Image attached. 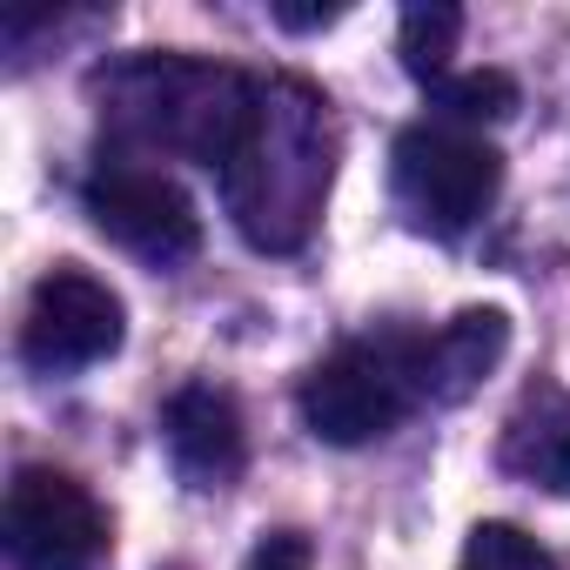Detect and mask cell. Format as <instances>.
Masks as SVG:
<instances>
[{
	"mask_svg": "<svg viewBox=\"0 0 570 570\" xmlns=\"http://www.w3.org/2000/svg\"><path fill=\"white\" fill-rule=\"evenodd\" d=\"M248 88L242 75L228 68H202V61H128L101 81V101H108V121L115 135L141 141V148H181V155H202L208 168H222L242 115H248Z\"/></svg>",
	"mask_w": 570,
	"mask_h": 570,
	"instance_id": "2",
	"label": "cell"
},
{
	"mask_svg": "<svg viewBox=\"0 0 570 570\" xmlns=\"http://www.w3.org/2000/svg\"><path fill=\"white\" fill-rule=\"evenodd\" d=\"M303 423L336 443H376L390 436L416 403H423V336L416 330H383V336H356L336 356H323L303 376Z\"/></svg>",
	"mask_w": 570,
	"mask_h": 570,
	"instance_id": "3",
	"label": "cell"
},
{
	"mask_svg": "<svg viewBox=\"0 0 570 570\" xmlns=\"http://www.w3.org/2000/svg\"><path fill=\"white\" fill-rule=\"evenodd\" d=\"M8 557L14 570H101L108 563V517L81 476L28 463L8 483Z\"/></svg>",
	"mask_w": 570,
	"mask_h": 570,
	"instance_id": "5",
	"label": "cell"
},
{
	"mask_svg": "<svg viewBox=\"0 0 570 570\" xmlns=\"http://www.w3.org/2000/svg\"><path fill=\"white\" fill-rule=\"evenodd\" d=\"M81 202H88V222H95L108 242H121L128 255H141V262H155V268L188 262V255L202 248V215H195L188 188L168 181L161 168L128 161V155L101 161V168L88 175Z\"/></svg>",
	"mask_w": 570,
	"mask_h": 570,
	"instance_id": "6",
	"label": "cell"
},
{
	"mask_svg": "<svg viewBox=\"0 0 570 570\" xmlns=\"http://www.w3.org/2000/svg\"><path fill=\"white\" fill-rule=\"evenodd\" d=\"M456 570H563V557L550 543H537L530 530H517V523H476Z\"/></svg>",
	"mask_w": 570,
	"mask_h": 570,
	"instance_id": "13",
	"label": "cell"
},
{
	"mask_svg": "<svg viewBox=\"0 0 570 570\" xmlns=\"http://www.w3.org/2000/svg\"><path fill=\"white\" fill-rule=\"evenodd\" d=\"M456 35H463V14L450 8V0H416V8H403V68L416 81H443L450 75V55H456Z\"/></svg>",
	"mask_w": 570,
	"mask_h": 570,
	"instance_id": "11",
	"label": "cell"
},
{
	"mask_svg": "<svg viewBox=\"0 0 570 570\" xmlns=\"http://www.w3.org/2000/svg\"><path fill=\"white\" fill-rule=\"evenodd\" d=\"M510 350L503 309H463L436 336H423V403H463Z\"/></svg>",
	"mask_w": 570,
	"mask_h": 570,
	"instance_id": "9",
	"label": "cell"
},
{
	"mask_svg": "<svg viewBox=\"0 0 570 570\" xmlns=\"http://www.w3.org/2000/svg\"><path fill=\"white\" fill-rule=\"evenodd\" d=\"M503 470L550 497H570V390H523V403L503 423Z\"/></svg>",
	"mask_w": 570,
	"mask_h": 570,
	"instance_id": "10",
	"label": "cell"
},
{
	"mask_svg": "<svg viewBox=\"0 0 570 570\" xmlns=\"http://www.w3.org/2000/svg\"><path fill=\"white\" fill-rule=\"evenodd\" d=\"M336 175L330 101L303 81H255L248 115L222 155L228 215L255 248H303Z\"/></svg>",
	"mask_w": 570,
	"mask_h": 570,
	"instance_id": "1",
	"label": "cell"
},
{
	"mask_svg": "<svg viewBox=\"0 0 570 570\" xmlns=\"http://www.w3.org/2000/svg\"><path fill=\"white\" fill-rule=\"evenodd\" d=\"M430 101L450 121H510L517 115V81L503 68H450L443 81H430Z\"/></svg>",
	"mask_w": 570,
	"mask_h": 570,
	"instance_id": "12",
	"label": "cell"
},
{
	"mask_svg": "<svg viewBox=\"0 0 570 570\" xmlns=\"http://www.w3.org/2000/svg\"><path fill=\"white\" fill-rule=\"evenodd\" d=\"M248 570H309V537L303 530H268L248 557Z\"/></svg>",
	"mask_w": 570,
	"mask_h": 570,
	"instance_id": "14",
	"label": "cell"
},
{
	"mask_svg": "<svg viewBox=\"0 0 570 570\" xmlns=\"http://www.w3.org/2000/svg\"><path fill=\"white\" fill-rule=\"evenodd\" d=\"M161 436H168L175 470H181L188 483H202V490H222V483L242 470V456H248L242 410H235V396L215 390V383H181V390L168 396V410H161Z\"/></svg>",
	"mask_w": 570,
	"mask_h": 570,
	"instance_id": "8",
	"label": "cell"
},
{
	"mask_svg": "<svg viewBox=\"0 0 570 570\" xmlns=\"http://www.w3.org/2000/svg\"><path fill=\"white\" fill-rule=\"evenodd\" d=\"M121 350V296L81 262H61L35 282L28 316H21V356L41 376L95 370Z\"/></svg>",
	"mask_w": 570,
	"mask_h": 570,
	"instance_id": "7",
	"label": "cell"
},
{
	"mask_svg": "<svg viewBox=\"0 0 570 570\" xmlns=\"http://www.w3.org/2000/svg\"><path fill=\"white\" fill-rule=\"evenodd\" d=\"M275 21L282 28H330V21H343V8H289V0H275Z\"/></svg>",
	"mask_w": 570,
	"mask_h": 570,
	"instance_id": "15",
	"label": "cell"
},
{
	"mask_svg": "<svg viewBox=\"0 0 570 570\" xmlns=\"http://www.w3.org/2000/svg\"><path fill=\"white\" fill-rule=\"evenodd\" d=\"M390 175H396V202L416 228L430 235H463L503 188V155L463 128H443V121H416L396 135V155H390Z\"/></svg>",
	"mask_w": 570,
	"mask_h": 570,
	"instance_id": "4",
	"label": "cell"
}]
</instances>
